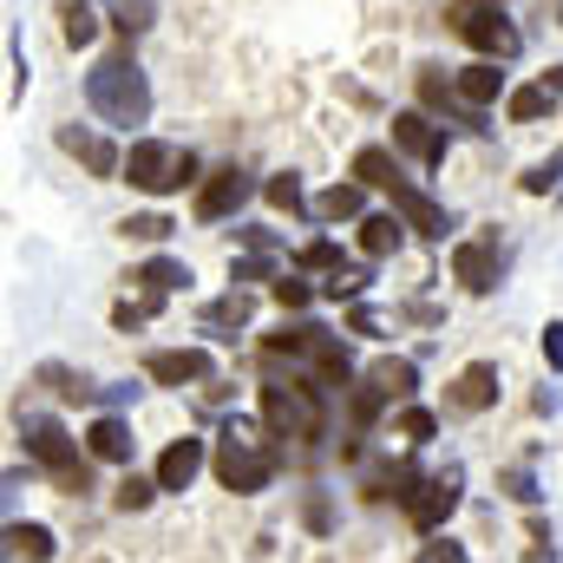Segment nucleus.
<instances>
[{
    "label": "nucleus",
    "instance_id": "f257e3e1",
    "mask_svg": "<svg viewBox=\"0 0 563 563\" xmlns=\"http://www.w3.org/2000/svg\"><path fill=\"white\" fill-rule=\"evenodd\" d=\"M86 106H92L106 125H119V132H132V125L151 119V79H144V66L132 59V46L106 53V59L86 73Z\"/></svg>",
    "mask_w": 563,
    "mask_h": 563
},
{
    "label": "nucleus",
    "instance_id": "f03ea898",
    "mask_svg": "<svg viewBox=\"0 0 563 563\" xmlns=\"http://www.w3.org/2000/svg\"><path fill=\"white\" fill-rule=\"evenodd\" d=\"M210 465H217L223 492H243V498H250V492H269V478H276V445L256 439L250 420H230L223 439H217V452H210Z\"/></svg>",
    "mask_w": 563,
    "mask_h": 563
},
{
    "label": "nucleus",
    "instance_id": "7ed1b4c3",
    "mask_svg": "<svg viewBox=\"0 0 563 563\" xmlns=\"http://www.w3.org/2000/svg\"><path fill=\"white\" fill-rule=\"evenodd\" d=\"M125 184L144 190V197H170V190L197 184V157L177 151V144H164V139H139L125 151Z\"/></svg>",
    "mask_w": 563,
    "mask_h": 563
},
{
    "label": "nucleus",
    "instance_id": "20e7f679",
    "mask_svg": "<svg viewBox=\"0 0 563 563\" xmlns=\"http://www.w3.org/2000/svg\"><path fill=\"white\" fill-rule=\"evenodd\" d=\"M263 420L276 439H321L328 432V413H321V400H314V387L308 380H269L263 387Z\"/></svg>",
    "mask_w": 563,
    "mask_h": 563
},
{
    "label": "nucleus",
    "instance_id": "39448f33",
    "mask_svg": "<svg viewBox=\"0 0 563 563\" xmlns=\"http://www.w3.org/2000/svg\"><path fill=\"white\" fill-rule=\"evenodd\" d=\"M452 26H459V40L478 53V59H518V26H511V13L498 7V0H459L452 7Z\"/></svg>",
    "mask_w": 563,
    "mask_h": 563
},
{
    "label": "nucleus",
    "instance_id": "423d86ee",
    "mask_svg": "<svg viewBox=\"0 0 563 563\" xmlns=\"http://www.w3.org/2000/svg\"><path fill=\"white\" fill-rule=\"evenodd\" d=\"M250 197H256L250 170L223 164V170H210V177H203V190H197V217H203V223H223V217H236Z\"/></svg>",
    "mask_w": 563,
    "mask_h": 563
},
{
    "label": "nucleus",
    "instance_id": "0eeeda50",
    "mask_svg": "<svg viewBox=\"0 0 563 563\" xmlns=\"http://www.w3.org/2000/svg\"><path fill=\"white\" fill-rule=\"evenodd\" d=\"M20 439H26V452H33L46 472H66V465H79V445H73V432L53 420V413H20Z\"/></svg>",
    "mask_w": 563,
    "mask_h": 563
},
{
    "label": "nucleus",
    "instance_id": "6e6552de",
    "mask_svg": "<svg viewBox=\"0 0 563 563\" xmlns=\"http://www.w3.org/2000/svg\"><path fill=\"white\" fill-rule=\"evenodd\" d=\"M144 374H151L157 387H197V380L217 374V361H210L203 347H157V354L144 361Z\"/></svg>",
    "mask_w": 563,
    "mask_h": 563
},
{
    "label": "nucleus",
    "instance_id": "1a4fd4ad",
    "mask_svg": "<svg viewBox=\"0 0 563 563\" xmlns=\"http://www.w3.org/2000/svg\"><path fill=\"white\" fill-rule=\"evenodd\" d=\"M452 511H459V472L420 478V485H413V498H407V518H413L420 531H439V525H445Z\"/></svg>",
    "mask_w": 563,
    "mask_h": 563
},
{
    "label": "nucleus",
    "instance_id": "9d476101",
    "mask_svg": "<svg viewBox=\"0 0 563 563\" xmlns=\"http://www.w3.org/2000/svg\"><path fill=\"white\" fill-rule=\"evenodd\" d=\"M203 459H210V445L184 432V439H170V445H164V459H157V472H151V478H157L164 492H190V485H197V472H203Z\"/></svg>",
    "mask_w": 563,
    "mask_h": 563
},
{
    "label": "nucleus",
    "instance_id": "9b49d317",
    "mask_svg": "<svg viewBox=\"0 0 563 563\" xmlns=\"http://www.w3.org/2000/svg\"><path fill=\"white\" fill-rule=\"evenodd\" d=\"M452 276L465 282L472 295H492V288H498V243H492V236L459 243V250H452Z\"/></svg>",
    "mask_w": 563,
    "mask_h": 563
},
{
    "label": "nucleus",
    "instance_id": "f8f14e48",
    "mask_svg": "<svg viewBox=\"0 0 563 563\" xmlns=\"http://www.w3.org/2000/svg\"><path fill=\"white\" fill-rule=\"evenodd\" d=\"M452 79H459V99H465L472 112H485L492 99H511V92H505V59H472V66H459Z\"/></svg>",
    "mask_w": 563,
    "mask_h": 563
},
{
    "label": "nucleus",
    "instance_id": "ddd939ff",
    "mask_svg": "<svg viewBox=\"0 0 563 563\" xmlns=\"http://www.w3.org/2000/svg\"><path fill=\"white\" fill-rule=\"evenodd\" d=\"M387 197H394V210L407 217V230H420V236H445V210L426 197L420 184H407V177H394L387 184Z\"/></svg>",
    "mask_w": 563,
    "mask_h": 563
},
{
    "label": "nucleus",
    "instance_id": "4468645a",
    "mask_svg": "<svg viewBox=\"0 0 563 563\" xmlns=\"http://www.w3.org/2000/svg\"><path fill=\"white\" fill-rule=\"evenodd\" d=\"M394 144L413 151L420 164H445V132H432L426 112H394Z\"/></svg>",
    "mask_w": 563,
    "mask_h": 563
},
{
    "label": "nucleus",
    "instance_id": "2eb2a0df",
    "mask_svg": "<svg viewBox=\"0 0 563 563\" xmlns=\"http://www.w3.org/2000/svg\"><path fill=\"white\" fill-rule=\"evenodd\" d=\"M452 407H459V413H485V407H498V367H492V361H472V367L452 380Z\"/></svg>",
    "mask_w": 563,
    "mask_h": 563
},
{
    "label": "nucleus",
    "instance_id": "dca6fc26",
    "mask_svg": "<svg viewBox=\"0 0 563 563\" xmlns=\"http://www.w3.org/2000/svg\"><path fill=\"white\" fill-rule=\"evenodd\" d=\"M420 106H426V112L459 119V125H478V112L459 99V79H439V66H420Z\"/></svg>",
    "mask_w": 563,
    "mask_h": 563
},
{
    "label": "nucleus",
    "instance_id": "f3484780",
    "mask_svg": "<svg viewBox=\"0 0 563 563\" xmlns=\"http://www.w3.org/2000/svg\"><path fill=\"white\" fill-rule=\"evenodd\" d=\"M59 144L92 170V177H125V157L112 151V139H92V132H59Z\"/></svg>",
    "mask_w": 563,
    "mask_h": 563
},
{
    "label": "nucleus",
    "instance_id": "a211bd4d",
    "mask_svg": "<svg viewBox=\"0 0 563 563\" xmlns=\"http://www.w3.org/2000/svg\"><path fill=\"white\" fill-rule=\"evenodd\" d=\"M86 452L106 459V465H125V459H132V426L119 420V413H99L92 432H86Z\"/></svg>",
    "mask_w": 563,
    "mask_h": 563
},
{
    "label": "nucleus",
    "instance_id": "6ab92c4d",
    "mask_svg": "<svg viewBox=\"0 0 563 563\" xmlns=\"http://www.w3.org/2000/svg\"><path fill=\"white\" fill-rule=\"evenodd\" d=\"M400 236H407V217H400V210L361 217V250H367V256H394V250H400Z\"/></svg>",
    "mask_w": 563,
    "mask_h": 563
},
{
    "label": "nucleus",
    "instance_id": "aec40b11",
    "mask_svg": "<svg viewBox=\"0 0 563 563\" xmlns=\"http://www.w3.org/2000/svg\"><path fill=\"white\" fill-rule=\"evenodd\" d=\"M361 210H367V184H361V177L314 197V217H321V223H341V217H361Z\"/></svg>",
    "mask_w": 563,
    "mask_h": 563
},
{
    "label": "nucleus",
    "instance_id": "412c9836",
    "mask_svg": "<svg viewBox=\"0 0 563 563\" xmlns=\"http://www.w3.org/2000/svg\"><path fill=\"white\" fill-rule=\"evenodd\" d=\"M132 282H139L151 301H164L170 288H190V269H184V263H170V256H151V263H144V269H139Z\"/></svg>",
    "mask_w": 563,
    "mask_h": 563
},
{
    "label": "nucleus",
    "instance_id": "4be33fe9",
    "mask_svg": "<svg viewBox=\"0 0 563 563\" xmlns=\"http://www.w3.org/2000/svg\"><path fill=\"white\" fill-rule=\"evenodd\" d=\"M7 551H13V558H26V563H53L59 544H53V531H46V525H7Z\"/></svg>",
    "mask_w": 563,
    "mask_h": 563
},
{
    "label": "nucleus",
    "instance_id": "5701e85b",
    "mask_svg": "<svg viewBox=\"0 0 563 563\" xmlns=\"http://www.w3.org/2000/svg\"><path fill=\"white\" fill-rule=\"evenodd\" d=\"M354 177H361L367 190H387V184L400 177V164H394V151H380V144H361V151H354Z\"/></svg>",
    "mask_w": 563,
    "mask_h": 563
},
{
    "label": "nucleus",
    "instance_id": "b1692460",
    "mask_svg": "<svg viewBox=\"0 0 563 563\" xmlns=\"http://www.w3.org/2000/svg\"><path fill=\"white\" fill-rule=\"evenodd\" d=\"M387 400H413V387H420V374H413V361H374V374H367Z\"/></svg>",
    "mask_w": 563,
    "mask_h": 563
},
{
    "label": "nucleus",
    "instance_id": "393cba45",
    "mask_svg": "<svg viewBox=\"0 0 563 563\" xmlns=\"http://www.w3.org/2000/svg\"><path fill=\"white\" fill-rule=\"evenodd\" d=\"M551 99H558L551 86H518V92L505 99V112H511L518 125H538V119H551Z\"/></svg>",
    "mask_w": 563,
    "mask_h": 563
},
{
    "label": "nucleus",
    "instance_id": "a878e982",
    "mask_svg": "<svg viewBox=\"0 0 563 563\" xmlns=\"http://www.w3.org/2000/svg\"><path fill=\"white\" fill-rule=\"evenodd\" d=\"M157 492H164L157 478H139V472H125V485L112 492V505H119V511L132 518V511H151V498H157Z\"/></svg>",
    "mask_w": 563,
    "mask_h": 563
},
{
    "label": "nucleus",
    "instance_id": "bb28decb",
    "mask_svg": "<svg viewBox=\"0 0 563 563\" xmlns=\"http://www.w3.org/2000/svg\"><path fill=\"white\" fill-rule=\"evenodd\" d=\"M203 328H250V295L236 288V295L210 301V308H203Z\"/></svg>",
    "mask_w": 563,
    "mask_h": 563
},
{
    "label": "nucleus",
    "instance_id": "cd10ccee",
    "mask_svg": "<svg viewBox=\"0 0 563 563\" xmlns=\"http://www.w3.org/2000/svg\"><path fill=\"white\" fill-rule=\"evenodd\" d=\"M40 380H46V387H59L66 400H99V387H92L86 374H73V367H53V361L40 367Z\"/></svg>",
    "mask_w": 563,
    "mask_h": 563
},
{
    "label": "nucleus",
    "instance_id": "c85d7f7f",
    "mask_svg": "<svg viewBox=\"0 0 563 563\" xmlns=\"http://www.w3.org/2000/svg\"><path fill=\"white\" fill-rule=\"evenodd\" d=\"M66 40H73V46H92V40H99V13H92L86 0H66Z\"/></svg>",
    "mask_w": 563,
    "mask_h": 563
},
{
    "label": "nucleus",
    "instance_id": "c756f323",
    "mask_svg": "<svg viewBox=\"0 0 563 563\" xmlns=\"http://www.w3.org/2000/svg\"><path fill=\"white\" fill-rule=\"evenodd\" d=\"M295 263H301V269H328V276H334V269H347V263H341V243H328V236L301 243V256H295Z\"/></svg>",
    "mask_w": 563,
    "mask_h": 563
},
{
    "label": "nucleus",
    "instance_id": "7c9ffc66",
    "mask_svg": "<svg viewBox=\"0 0 563 563\" xmlns=\"http://www.w3.org/2000/svg\"><path fill=\"white\" fill-rule=\"evenodd\" d=\"M263 197H269L276 210H288V217H295V210H301V177H295V170H276V177L263 184Z\"/></svg>",
    "mask_w": 563,
    "mask_h": 563
},
{
    "label": "nucleus",
    "instance_id": "2f4dec72",
    "mask_svg": "<svg viewBox=\"0 0 563 563\" xmlns=\"http://www.w3.org/2000/svg\"><path fill=\"white\" fill-rule=\"evenodd\" d=\"M119 230H125V236H132V243H164V236H170V230H177V223H170V217H157V210H151V217H125V223H119Z\"/></svg>",
    "mask_w": 563,
    "mask_h": 563
},
{
    "label": "nucleus",
    "instance_id": "473e14b6",
    "mask_svg": "<svg viewBox=\"0 0 563 563\" xmlns=\"http://www.w3.org/2000/svg\"><path fill=\"white\" fill-rule=\"evenodd\" d=\"M106 7H112V26H119L125 40H132V33H144V26H151V7H144V0H106Z\"/></svg>",
    "mask_w": 563,
    "mask_h": 563
},
{
    "label": "nucleus",
    "instance_id": "72a5a7b5",
    "mask_svg": "<svg viewBox=\"0 0 563 563\" xmlns=\"http://www.w3.org/2000/svg\"><path fill=\"white\" fill-rule=\"evenodd\" d=\"M432 432H439V420H432L426 407H407V413H400V439H413V445H426Z\"/></svg>",
    "mask_w": 563,
    "mask_h": 563
},
{
    "label": "nucleus",
    "instance_id": "f704fd0d",
    "mask_svg": "<svg viewBox=\"0 0 563 563\" xmlns=\"http://www.w3.org/2000/svg\"><path fill=\"white\" fill-rule=\"evenodd\" d=\"M276 301H282V308H288V314H301V308L314 301V288H308V282H301V276H282V282H276Z\"/></svg>",
    "mask_w": 563,
    "mask_h": 563
},
{
    "label": "nucleus",
    "instance_id": "c9c22d12",
    "mask_svg": "<svg viewBox=\"0 0 563 563\" xmlns=\"http://www.w3.org/2000/svg\"><path fill=\"white\" fill-rule=\"evenodd\" d=\"M498 485H505V492H511V498H518V505H538V478H531V472H525V465H511V472H505V478H498Z\"/></svg>",
    "mask_w": 563,
    "mask_h": 563
},
{
    "label": "nucleus",
    "instance_id": "e433bc0d",
    "mask_svg": "<svg viewBox=\"0 0 563 563\" xmlns=\"http://www.w3.org/2000/svg\"><path fill=\"white\" fill-rule=\"evenodd\" d=\"M230 282H282L263 256H243V263H230Z\"/></svg>",
    "mask_w": 563,
    "mask_h": 563
},
{
    "label": "nucleus",
    "instance_id": "4c0bfd02",
    "mask_svg": "<svg viewBox=\"0 0 563 563\" xmlns=\"http://www.w3.org/2000/svg\"><path fill=\"white\" fill-rule=\"evenodd\" d=\"M361 288H367V276H361V269H334V276H328V295H334V301H341V295L354 301Z\"/></svg>",
    "mask_w": 563,
    "mask_h": 563
},
{
    "label": "nucleus",
    "instance_id": "58836bf2",
    "mask_svg": "<svg viewBox=\"0 0 563 563\" xmlns=\"http://www.w3.org/2000/svg\"><path fill=\"white\" fill-rule=\"evenodd\" d=\"M544 361H551V374H563V321L544 328Z\"/></svg>",
    "mask_w": 563,
    "mask_h": 563
},
{
    "label": "nucleus",
    "instance_id": "ea45409f",
    "mask_svg": "<svg viewBox=\"0 0 563 563\" xmlns=\"http://www.w3.org/2000/svg\"><path fill=\"white\" fill-rule=\"evenodd\" d=\"M99 400H106V413H119V407H132V400H139V387H132V380H125V387H106V394H99Z\"/></svg>",
    "mask_w": 563,
    "mask_h": 563
},
{
    "label": "nucleus",
    "instance_id": "a19ab883",
    "mask_svg": "<svg viewBox=\"0 0 563 563\" xmlns=\"http://www.w3.org/2000/svg\"><path fill=\"white\" fill-rule=\"evenodd\" d=\"M347 328H354V334H380V314H374V308H354Z\"/></svg>",
    "mask_w": 563,
    "mask_h": 563
},
{
    "label": "nucleus",
    "instance_id": "79ce46f5",
    "mask_svg": "<svg viewBox=\"0 0 563 563\" xmlns=\"http://www.w3.org/2000/svg\"><path fill=\"white\" fill-rule=\"evenodd\" d=\"M301 518H308L314 531H328V498H308V505H301Z\"/></svg>",
    "mask_w": 563,
    "mask_h": 563
},
{
    "label": "nucleus",
    "instance_id": "37998d69",
    "mask_svg": "<svg viewBox=\"0 0 563 563\" xmlns=\"http://www.w3.org/2000/svg\"><path fill=\"white\" fill-rule=\"evenodd\" d=\"M544 86H551V92H563V66H551V73H544Z\"/></svg>",
    "mask_w": 563,
    "mask_h": 563
},
{
    "label": "nucleus",
    "instance_id": "c03bdc74",
    "mask_svg": "<svg viewBox=\"0 0 563 563\" xmlns=\"http://www.w3.org/2000/svg\"><path fill=\"white\" fill-rule=\"evenodd\" d=\"M498 7H505V0H498Z\"/></svg>",
    "mask_w": 563,
    "mask_h": 563
}]
</instances>
